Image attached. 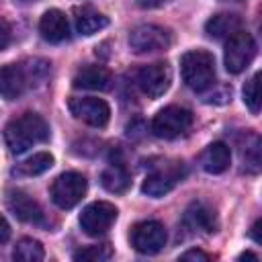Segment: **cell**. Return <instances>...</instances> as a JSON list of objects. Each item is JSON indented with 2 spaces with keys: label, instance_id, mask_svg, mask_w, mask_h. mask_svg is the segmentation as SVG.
Masks as SVG:
<instances>
[{
  "label": "cell",
  "instance_id": "7",
  "mask_svg": "<svg viewBox=\"0 0 262 262\" xmlns=\"http://www.w3.org/2000/svg\"><path fill=\"white\" fill-rule=\"evenodd\" d=\"M172 45V35L168 29L158 25H139L129 33V47L135 53H156Z\"/></svg>",
  "mask_w": 262,
  "mask_h": 262
},
{
  "label": "cell",
  "instance_id": "1",
  "mask_svg": "<svg viewBox=\"0 0 262 262\" xmlns=\"http://www.w3.org/2000/svg\"><path fill=\"white\" fill-rule=\"evenodd\" d=\"M49 139V125L37 113H25L4 127V143L10 154H23L35 143Z\"/></svg>",
  "mask_w": 262,
  "mask_h": 262
},
{
  "label": "cell",
  "instance_id": "16",
  "mask_svg": "<svg viewBox=\"0 0 262 262\" xmlns=\"http://www.w3.org/2000/svg\"><path fill=\"white\" fill-rule=\"evenodd\" d=\"M184 221H186L192 229H199V231H205V233L217 231V225H219L215 211H213L207 203H203V201H194V203L186 209Z\"/></svg>",
  "mask_w": 262,
  "mask_h": 262
},
{
  "label": "cell",
  "instance_id": "27",
  "mask_svg": "<svg viewBox=\"0 0 262 262\" xmlns=\"http://www.w3.org/2000/svg\"><path fill=\"white\" fill-rule=\"evenodd\" d=\"M250 237H252L256 244L262 246V219H258V221L252 225V229H250Z\"/></svg>",
  "mask_w": 262,
  "mask_h": 262
},
{
  "label": "cell",
  "instance_id": "32",
  "mask_svg": "<svg viewBox=\"0 0 262 262\" xmlns=\"http://www.w3.org/2000/svg\"><path fill=\"white\" fill-rule=\"evenodd\" d=\"M23 2H35V0H23Z\"/></svg>",
  "mask_w": 262,
  "mask_h": 262
},
{
  "label": "cell",
  "instance_id": "14",
  "mask_svg": "<svg viewBox=\"0 0 262 262\" xmlns=\"http://www.w3.org/2000/svg\"><path fill=\"white\" fill-rule=\"evenodd\" d=\"M39 33L49 43H61V41H66L70 37L68 16L61 10H57V8L47 10L41 16V20H39Z\"/></svg>",
  "mask_w": 262,
  "mask_h": 262
},
{
  "label": "cell",
  "instance_id": "30",
  "mask_svg": "<svg viewBox=\"0 0 262 262\" xmlns=\"http://www.w3.org/2000/svg\"><path fill=\"white\" fill-rule=\"evenodd\" d=\"M8 235H10V225H8V221L4 219V221H2V235H0V242L6 244V242H8Z\"/></svg>",
  "mask_w": 262,
  "mask_h": 262
},
{
  "label": "cell",
  "instance_id": "18",
  "mask_svg": "<svg viewBox=\"0 0 262 262\" xmlns=\"http://www.w3.org/2000/svg\"><path fill=\"white\" fill-rule=\"evenodd\" d=\"M205 31L213 39H229L237 31H242V18L233 12H219L205 23Z\"/></svg>",
  "mask_w": 262,
  "mask_h": 262
},
{
  "label": "cell",
  "instance_id": "5",
  "mask_svg": "<svg viewBox=\"0 0 262 262\" xmlns=\"http://www.w3.org/2000/svg\"><path fill=\"white\" fill-rule=\"evenodd\" d=\"M86 188H88V182H86V178L82 174L63 172L51 184V201L59 209H72L84 199Z\"/></svg>",
  "mask_w": 262,
  "mask_h": 262
},
{
  "label": "cell",
  "instance_id": "15",
  "mask_svg": "<svg viewBox=\"0 0 262 262\" xmlns=\"http://www.w3.org/2000/svg\"><path fill=\"white\" fill-rule=\"evenodd\" d=\"M72 82L80 90H106L111 86V72L102 66H86L76 72Z\"/></svg>",
  "mask_w": 262,
  "mask_h": 262
},
{
  "label": "cell",
  "instance_id": "10",
  "mask_svg": "<svg viewBox=\"0 0 262 262\" xmlns=\"http://www.w3.org/2000/svg\"><path fill=\"white\" fill-rule=\"evenodd\" d=\"M172 82V70L166 61H156L149 66H143L137 72V86L147 98H160Z\"/></svg>",
  "mask_w": 262,
  "mask_h": 262
},
{
  "label": "cell",
  "instance_id": "4",
  "mask_svg": "<svg viewBox=\"0 0 262 262\" xmlns=\"http://www.w3.org/2000/svg\"><path fill=\"white\" fill-rule=\"evenodd\" d=\"M192 125V113L182 108V106H166L162 108L154 121H151V131L154 135L162 139H176L184 135Z\"/></svg>",
  "mask_w": 262,
  "mask_h": 262
},
{
  "label": "cell",
  "instance_id": "20",
  "mask_svg": "<svg viewBox=\"0 0 262 262\" xmlns=\"http://www.w3.org/2000/svg\"><path fill=\"white\" fill-rule=\"evenodd\" d=\"M53 166V156L47 151H39L33 154L31 158H27L25 162H20L12 172L18 176H39L43 172H47Z\"/></svg>",
  "mask_w": 262,
  "mask_h": 262
},
{
  "label": "cell",
  "instance_id": "11",
  "mask_svg": "<svg viewBox=\"0 0 262 262\" xmlns=\"http://www.w3.org/2000/svg\"><path fill=\"white\" fill-rule=\"evenodd\" d=\"M70 113L84 121L90 127H104L111 119V108L102 98H94V96H74L68 102Z\"/></svg>",
  "mask_w": 262,
  "mask_h": 262
},
{
  "label": "cell",
  "instance_id": "3",
  "mask_svg": "<svg viewBox=\"0 0 262 262\" xmlns=\"http://www.w3.org/2000/svg\"><path fill=\"white\" fill-rule=\"evenodd\" d=\"M254 55H256V43L252 35L246 31H237L225 43V51H223L225 70L229 74H239L252 63Z\"/></svg>",
  "mask_w": 262,
  "mask_h": 262
},
{
  "label": "cell",
  "instance_id": "31",
  "mask_svg": "<svg viewBox=\"0 0 262 262\" xmlns=\"http://www.w3.org/2000/svg\"><path fill=\"white\" fill-rule=\"evenodd\" d=\"M246 258H252V260H258V256H256V254H252V252H244V254L239 256V260H246Z\"/></svg>",
  "mask_w": 262,
  "mask_h": 262
},
{
  "label": "cell",
  "instance_id": "8",
  "mask_svg": "<svg viewBox=\"0 0 262 262\" xmlns=\"http://www.w3.org/2000/svg\"><path fill=\"white\" fill-rule=\"evenodd\" d=\"M182 178H184L182 162H172V164H166V166L154 170L151 174H147L141 184V190H143V194H147L151 199H160V196L168 194Z\"/></svg>",
  "mask_w": 262,
  "mask_h": 262
},
{
  "label": "cell",
  "instance_id": "25",
  "mask_svg": "<svg viewBox=\"0 0 262 262\" xmlns=\"http://www.w3.org/2000/svg\"><path fill=\"white\" fill-rule=\"evenodd\" d=\"M113 256V250L108 248V244H100V246H88L80 252L74 254V260L78 262H104Z\"/></svg>",
  "mask_w": 262,
  "mask_h": 262
},
{
  "label": "cell",
  "instance_id": "26",
  "mask_svg": "<svg viewBox=\"0 0 262 262\" xmlns=\"http://www.w3.org/2000/svg\"><path fill=\"white\" fill-rule=\"evenodd\" d=\"M211 256L209 254H205V252H201V250H188V252H184L182 256H180V260H203V262H207Z\"/></svg>",
  "mask_w": 262,
  "mask_h": 262
},
{
  "label": "cell",
  "instance_id": "9",
  "mask_svg": "<svg viewBox=\"0 0 262 262\" xmlns=\"http://www.w3.org/2000/svg\"><path fill=\"white\" fill-rule=\"evenodd\" d=\"M166 239H168V233L164 223L160 221H141L131 229V246L145 256L158 254L166 246Z\"/></svg>",
  "mask_w": 262,
  "mask_h": 262
},
{
  "label": "cell",
  "instance_id": "29",
  "mask_svg": "<svg viewBox=\"0 0 262 262\" xmlns=\"http://www.w3.org/2000/svg\"><path fill=\"white\" fill-rule=\"evenodd\" d=\"M137 4L143 8H156V6L164 4V0H137Z\"/></svg>",
  "mask_w": 262,
  "mask_h": 262
},
{
  "label": "cell",
  "instance_id": "28",
  "mask_svg": "<svg viewBox=\"0 0 262 262\" xmlns=\"http://www.w3.org/2000/svg\"><path fill=\"white\" fill-rule=\"evenodd\" d=\"M8 39H10L8 23H6V20H2V43H0V49H6V47H8Z\"/></svg>",
  "mask_w": 262,
  "mask_h": 262
},
{
  "label": "cell",
  "instance_id": "19",
  "mask_svg": "<svg viewBox=\"0 0 262 262\" xmlns=\"http://www.w3.org/2000/svg\"><path fill=\"white\" fill-rule=\"evenodd\" d=\"M74 14H76V16H74V20H76V31H78L80 35H86V37H90V35L102 31V29L108 25V18H106L102 12H98V10L90 8V6L76 8Z\"/></svg>",
  "mask_w": 262,
  "mask_h": 262
},
{
  "label": "cell",
  "instance_id": "23",
  "mask_svg": "<svg viewBox=\"0 0 262 262\" xmlns=\"http://www.w3.org/2000/svg\"><path fill=\"white\" fill-rule=\"evenodd\" d=\"M12 258L20 260V262H39L45 258V250H43L41 242H37L33 237H23L16 242Z\"/></svg>",
  "mask_w": 262,
  "mask_h": 262
},
{
  "label": "cell",
  "instance_id": "22",
  "mask_svg": "<svg viewBox=\"0 0 262 262\" xmlns=\"http://www.w3.org/2000/svg\"><path fill=\"white\" fill-rule=\"evenodd\" d=\"M242 162H244V168L250 172L262 170V137L258 135L246 137V143L242 147Z\"/></svg>",
  "mask_w": 262,
  "mask_h": 262
},
{
  "label": "cell",
  "instance_id": "24",
  "mask_svg": "<svg viewBox=\"0 0 262 262\" xmlns=\"http://www.w3.org/2000/svg\"><path fill=\"white\" fill-rule=\"evenodd\" d=\"M244 104L252 113L262 111V72L254 74L244 86Z\"/></svg>",
  "mask_w": 262,
  "mask_h": 262
},
{
  "label": "cell",
  "instance_id": "21",
  "mask_svg": "<svg viewBox=\"0 0 262 262\" xmlns=\"http://www.w3.org/2000/svg\"><path fill=\"white\" fill-rule=\"evenodd\" d=\"M100 182H102V186H104L108 192H115V194L125 192V190L129 188V184H131L129 174H127V170H125L121 164H113V166H108V168L102 172Z\"/></svg>",
  "mask_w": 262,
  "mask_h": 262
},
{
  "label": "cell",
  "instance_id": "17",
  "mask_svg": "<svg viewBox=\"0 0 262 262\" xmlns=\"http://www.w3.org/2000/svg\"><path fill=\"white\" fill-rule=\"evenodd\" d=\"M231 164V151L223 141L211 143L203 154H201V166L209 174H221L229 168Z\"/></svg>",
  "mask_w": 262,
  "mask_h": 262
},
{
  "label": "cell",
  "instance_id": "13",
  "mask_svg": "<svg viewBox=\"0 0 262 262\" xmlns=\"http://www.w3.org/2000/svg\"><path fill=\"white\" fill-rule=\"evenodd\" d=\"M6 205H8L10 213L16 219L25 221V223H33V225H43L45 223V213L39 207V203L33 201L23 190H8L6 192Z\"/></svg>",
  "mask_w": 262,
  "mask_h": 262
},
{
  "label": "cell",
  "instance_id": "12",
  "mask_svg": "<svg viewBox=\"0 0 262 262\" xmlns=\"http://www.w3.org/2000/svg\"><path fill=\"white\" fill-rule=\"evenodd\" d=\"M33 84V76L29 72V66H16L8 63L0 72V92L6 100H16L27 88Z\"/></svg>",
  "mask_w": 262,
  "mask_h": 262
},
{
  "label": "cell",
  "instance_id": "2",
  "mask_svg": "<svg viewBox=\"0 0 262 262\" xmlns=\"http://www.w3.org/2000/svg\"><path fill=\"white\" fill-rule=\"evenodd\" d=\"M184 84L194 92H205L215 84V59L205 49L186 51L180 59Z\"/></svg>",
  "mask_w": 262,
  "mask_h": 262
},
{
  "label": "cell",
  "instance_id": "6",
  "mask_svg": "<svg viewBox=\"0 0 262 262\" xmlns=\"http://www.w3.org/2000/svg\"><path fill=\"white\" fill-rule=\"evenodd\" d=\"M117 215L119 211L113 203L96 201L84 207V211L80 213V227L86 235L98 237V235H104L113 227V223L117 221Z\"/></svg>",
  "mask_w": 262,
  "mask_h": 262
}]
</instances>
